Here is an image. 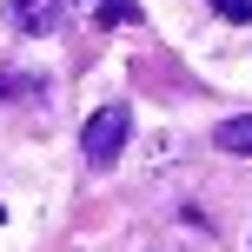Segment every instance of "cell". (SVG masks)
I'll use <instances>...</instances> for the list:
<instances>
[{
  "instance_id": "1",
  "label": "cell",
  "mask_w": 252,
  "mask_h": 252,
  "mask_svg": "<svg viewBox=\"0 0 252 252\" xmlns=\"http://www.w3.org/2000/svg\"><path fill=\"white\" fill-rule=\"evenodd\" d=\"M126 139H133V113H126V106H100V113L87 120V133H80V153H87L93 166H113L126 153Z\"/></svg>"
},
{
  "instance_id": "2",
  "label": "cell",
  "mask_w": 252,
  "mask_h": 252,
  "mask_svg": "<svg viewBox=\"0 0 252 252\" xmlns=\"http://www.w3.org/2000/svg\"><path fill=\"white\" fill-rule=\"evenodd\" d=\"M60 7L66 0H7V27L27 40H47L53 27H60Z\"/></svg>"
},
{
  "instance_id": "3",
  "label": "cell",
  "mask_w": 252,
  "mask_h": 252,
  "mask_svg": "<svg viewBox=\"0 0 252 252\" xmlns=\"http://www.w3.org/2000/svg\"><path fill=\"white\" fill-rule=\"evenodd\" d=\"M93 27H139V0H80Z\"/></svg>"
},
{
  "instance_id": "4",
  "label": "cell",
  "mask_w": 252,
  "mask_h": 252,
  "mask_svg": "<svg viewBox=\"0 0 252 252\" xmlns=\"http://www.w3.org/2000/svg\"><path fill=\"white\" fill-rule=\"evenodd\" d=\"M219 153H239V159H252V113H239V120H226L219 126Z\"/></svg>"
},
{
  "instance_id": "5",
  "label": "cell",
  "mask_w": 252,
  "mask_h": 252,
  "mask_svg": "<svg viewBox=\"0 0 252 252\" xmlns=\"http://www.w3.org/2000/svg\"><path fill=\"white\" fill-rule=\"evenodd\" d=\"M33 93H40L33 73H0V100H33Z\"/></svg>"
},
{
  "instance_id": "6",
  "label": "cell",
  "mask_w": 252,
  "mask_h": 252,
  "mask_svg": "<svg viewBox=\"0 0 252 252\" xmlns=\"http://www.w3.org/2000/svg\"><path fill=\"white\" fill-rule=\"evenodd\" d=\"M219 13H226V20H252V0H213Z\"/></svg>"
},
{
  "instance_id": "7",
  "label": "cell",
  "mask_w": 252,
  "mask_h": 252,
  "mask_svg": "<svg viewBox=\"0 0 252 252\" xmlns=\"http://www.w3.org/2000/svg\"><path fill=\"white\" fill-rule=\"evenodd\" d=\"M66 7H80V0H66Z\"/></svg>"
}]
</instances>
